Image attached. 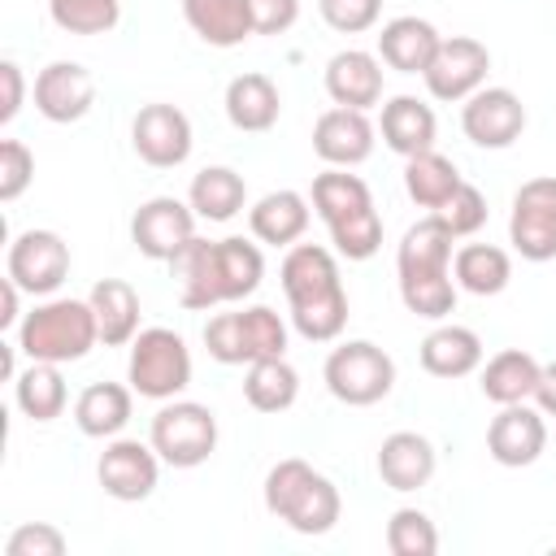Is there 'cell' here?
<instances>
[{
  "mask_svg": "<svg viewBox=\"0 0 556 556\" xmlns=\"http://www.w3.org/2000/svg\"><path fill=\"white\" fill-rule=\"evenodd\" d=\"M169 265L178 278V304L191 313L239 304L265 278V252H261V243H252L243 235H226L213 243L195 235Z\"/></svg>",
  "mask_w": 556,
  "mask_h": 556,
  "instance_id": "cell-1",
  "label": "cell"
},
{
  "mask_svg": "<svg viewBox=\"0 0 556 556\" xmlns=\"http://www.w3.org/2000/svg\"><path fill=\"white\" fill-rule=\"evenodd\" d=\"M278 278H282L295 334H304L308 343H334L348 326V291L339 278V252L321 243H291L278 265Z\"/></svg>",
  "mask_w": 556,
  "mask_h": 556,
  "instance_id": "cell-2",
  "label": "cell"
},
{
  "mask_svg": "<svg viewBox=\"0 0 556 556\" xmlns=\"http://www.w3.org/2000/svg\"><path fill=\"white\" fill-rule=\"evenodd\" d=\"M452 243L456 235L426 213L421 222H413L395 248V278H400V300L413 317L426 321H443L456 308V278H452Z\"/></svg>",
  "mask_w": 556,
  "mask_h": 556,
  "instance_id": "cell-3",
  "label": "cell"
},
{
  "mask_svg": "<svg viewBox=\"0 0 556 556\" xmlns=\"http://www.w3.org/2000/svg\"><path fill=\"white\" fill-rule=\"evenodd\" d=\"M313 213L330 230V243L348 261H369L382 248V213L374 204V191L361 174L326 165L313 178Z\"/></svg>",
  "mask_w": 556,
  "mask_h": 556,
  "instance_id": "cell-4",
  "label": "cell"
},
{
  "mask_svg": "<svg viewBox=\"0 0 556 556\" xmlns=\"http://www.w3.org/2000/svg\"><path fill=\"white\" fill-rule=\"evenodd\" d=\"M100 343V326L91 313V300L74 295H48L17 321V352L26 361H52L74 365Z\"/></svg>",
  "mask_w": 556,
  "mask_h": 556,
  "instance_id": "cell-5",
  "label": "cell"
},
{
  "mask_svg": "<svg viewBox=\"0 0 556 556\" xmlns=\"http://www.w3.org/2000/svg\"><path fill=\"white\" fill-rule=\"evenodd\" d=\"M265 508L295 534H330L343 513V500L321 469L300 456H287L265 473Z\"/></svg>",
  "mask_w": 556,
  "mask_h": 556,
  "instance_id": "cell-6",
  "label": "cell"
},
{
  "mask_svg": "<svg viewBox=\"0 0 556 556\" xmlns=\"http://www.w3.org/2000/svg\"><path fill=\"white\" fill-rule=\"evenodd\" d=\"M287 339H291V330L269 304L217 313L204 326V348L217 365H252V361L287 356Z\"/></svg>",
  "mask_w": 556,
  "mask_h": 556,
  "instance_id": "cell-7",
  "label": "cell"
},
{
  "mask_svg": "<svg viewBox=\"0 0 556 556\" xmlns=\"http://www.w3.org/2000/svg\"><path fill=\"white\" fill-rule=\"evenodd\" d=\"M126 382L135 387V395L143 400H178L191 387V348L178 330L169 326H148L130 339V356H126Z\"/></svg>",
  "mask_w": 556,
  "mask_h": 556,
  "instance_id": "cell-8",
  "label": "cell"
},
{
  "mask_svg": "<svg viewBox=\"0 0 556 556\" xmlns=\"http://www.w3.org/2000/svg\"><path fill=\"white\" fill-rule=\"evenodd\" d=\"M321 378H326V391L339 404L369 408V404H378V400L391 395V387H395V361H391V352H382L369 339H348V343L330 348V356L321 365Z\"/></svg>",
  "mask_w": 556,
  "mask_h": 556,
  "instance_id": "cell-9",
  "label": "cell"
},
{
  "mask_svg": "<svg viewBox=\"0 0 556 556\" xmlns=\"http://www.w3.org/2000/svg\"><path fill=\"white\" fill-rule=\"evenodd\" d=\"M148 443L174 469H195L217 452V417L195 400H165L148 426Z\"/></svg>",
  "mask_w": 556,
  "mask_h": 556,
  "instance_id": "cell-10",
  "label": "cell"
},
{
  "mask_svg": "<svg viewBox=\"0 0 556 556\" xmlns=\"http://www.w3.org/2000/svg\"><path fill=\"white\" fill-rule=\"evenodd\" d=\"M508 243L521 261H556V174H539L517 187L508 213Z\"/></svg>",
  "mask_w": 556,
  "mask_h": 556,
  "instance_id": "cell-11",
  "label": "cell"
},
{
  "mask_svg": "<svg viewBox=\"0 0 556 556\" xmlns=\"http://www.w3.org/2000/svg\"><path fill=\"white\" fill-rule=\"evenodd\" d=\"M4 274L35 300H48L70 278V243L56 230H22L9 243Z\"/></svg>",
  "mask_w": 556,
  "mask_h": 556,
  "instance_id": "cell-12",
  "label": "cell"
},
{
  "mask_svg": "<svg viewBox=\"0 0 556 556\" xmlns=\"http://www.w3.org/2000/svg\"><path fill=\"white\" fill-rule=\"evenodd\" d=\"M486 74H491V52L482 39L473 35H443L430 70L421 74L426 91L443 104H465L478 87H486Z\"/></svg>",
  "mask_w": 556,
  "mask_h": 556,
  "instance_id": "cell-13",
  "label": "cell"
},
{
  "mask_svg": "<svg viewBox=\"0 0 556 556\" xmlns=\"http://www.w3.org/2000/svg\"><path fill=\"white\" fill-rule=\"evenodd\" d=\"M161 456L152 443H139V439H104V452L96 460V482L104 486V495L122 500V504H139L156 491L161 482Z\"/></svg>",
  "mask_w": 556,
  "mask_h": 556,
  "instance_id": "cell-14",
  "label": "cell"
},
{
  "mask_svg": "<svg viewBox=\"0 0 556 556\" xmlns=\"http://www.w3.org/2000/svg\"><path fill=\"white\" fill-rule=\"evenodd\" d=\"M191 117L178 104H143L130 122V148L152 169H178L191 156Z\"/></svg>",
  "mask_w": 556,
  "mask_h": 556,
  "instance_id": "cell-15",
  "label": "cell"
},
{
  "mask_svg": "<svg viewBox=\"0 0 556 556\" xmlns=\"http://www.w3.org/2000/svg\"><path fill=\"white\" fill-rule=\"evenodd\" d=\"M195 239V208L178 195H152L130 217V243L148 261H174Z\"/></svg>",
  "mask_w": 556,
  "mask_h": 556,
  "instance_id": "cell-16",
  "label": "cell"
},
{
  "mask_svg": "<svg viewBox=\"0 0 556 556\" xmlns=\"http://www.w3.org/2000/svg\"><path fill=\"white\" fill-rule=\"evenodd\" d=\"M460 130L478 148H513L526 130V104L508 87H478L460 104Z\"/></svg>",
  "mask_w": 556,
  "mask_h": 556,
  "instance_id": "cell-17",
  "label": "cell"
},
{
  "mask_svg": "<svg viewBox=\"0 0 556 556\" xmlns=\"http://www.w3.org/2000/svg\"><path fill=\"white\" fill-rule=\"evenodd\" d=\"M35 109L43 122L52 126H70V122H83L96 104V78L87 65L78 61H48L39 74H35Z\"/></svg>",
  "mask_w": 556,
  "mask_h": 556,
  "instance_id": "cell-18",
  "label": "cell"
},
{
  "mask_svg": "<svg viewBox=\"0 0 556 556\" xmlns=\"http://www.w3.org/2000/svg\"><path fill=\"white\" fill-rule=\"evenodd\" d=\"M547 447V421H543V408L521 400V404H504L491 426H486V452L495 465L504 469H526L543 456Z\"/></svg>",
  "mask_w": 556,
  "mask_h": 556,
  "instance_id": "cell-19",
  "label": "cell"
},
{
  "mask_svg": "<svg viewBox=\"0 0 556 556\" xmlns=\"http://www.w3.org/2000/svg\"><path fill=\"white\" fill-rule=\"evenodd\" d=\"M374 143H378V126L369 122L365 109L334 104L313 122V152L321 156V165H334V169L365 165L374 156Z\"/></svg>",
  "mask_w": 556,
  "mask_h": 556,
  "instance_id": "cell-20",
  "label": "cell"
},
{
  "mask_svg": "<svg viewBox=\"0 0 556 556\" xmlns=\"http://www.w3.org/2000/svg\"><path fill=\"white\" fill-rule=\"evenodd\" d=\"M326 96L343 109H374L382 104V61L378 52H365V48H343L326 61Z\"/></svg>",
  "mask_w": 556,
  "mask_h": 556,
  "instance_id": "cell-21",
  "label": "cell"
},
{
  "mask_svg": "<svg viewBox=\"0 0 556 556\" xmlns=\"http://www.w3.org/2000/svg\"><path fill=\"white\" fill-rule=\"evenodd\" d=\"M443 35L434 30V22L417 17V13H404V17H391L382 22L378 30V61L395 74H426L434 52H439Z\"/></svg>",
  "mask_w": 556,
  "mask_h": 556,
  "instance_id": "cell-22",
  "label": "cell"
},
{
  "mask_svg": "<svg viewBox=\"0 0 556 556\" xmlns=\"http://www.w3.org/2000/svg\"><path fill=\"white\" fill-rule=\"evenodd\" d=\"M313 200L291 191V187H278V191H265L252 208H248V230L256 243L265 248H291L304 239L308 222H313Z\"/></svg>",
  "mask_w": 556,
  "mask_h": 556,
  "instance_id": "cell-23",
  "label": "cell"
},
{
  "mask_svg": "<svg viewBox=\"0 0 556 556\" xmlns=\"http://www.w3.org/2000/svg\"><path fill=\"white\" fill-rule=\"evenodd\" d=\"M378 135H382V143H387L395 156L408 161V156L434 148L439 117H434V109H430L426 100H417V96H391V100H382Z\"/></svg>",
  "mask_w": 556,
  "mask_h": 556,
  "instance_id": "cell-24",
  "label": "cell"
},
{
  "mask_svg": "<svg viewBox=\"0 0 556 556\" xmlns=\"http://www.w3.org/2000/svg\"><path fill=\"white\" fill-rule=\"evenodd\" d=\"M226 122L235 126V130H243V135H265V130H274V122H278V113H282V96H278V83L269 78V74H256V70H248V74H235L230 83H226Z\"/></svg>",
  "mask_w": 556,
  "mask_h": 556,
  "instance_id": "cell-25",
  "label": "cell"
},
{
  "mask_svg": "<svg viewBox=\"0 0 556 556\" xmlns=\"http://www.w3.org/2000/svg\"><path fill=\"white\" fill-rule=\"evenodd\" d=\"M434 465H439V452L417 430H395L378 447V478L391 491H417V486H426L434 478Z\"/></svg>",
  "mask_w": 556,
  "mask_h": 556,
  "instance_id": "cell-26",
  "label": "cell"
},
{
  "mask_svg": "<svg viewBox=\"0 0 556 556\" xmlns=\"http://www.w3.org/2000/svg\"><path fill=\"white\" fill-rule=\"evenodd\" d=\"M417 356H421V369H426L430 378H469L473 369H482V339H478V330H469V326L439 321V326L421 339Z\"/></svg>",
  "mask_w": 556,
  "mask_h": 556,
  "instance_id": "cell-27",
  "label": "cell"
},
{
  "mask_svg": "<svg viewBox=\"0 0 556 556\" xmlns=\"http://www.w3.org/2000/svg\"><path fill=\"white\" fill-rule=\"evenodd\" d=\"M135 413V387L122 382H91L74 400V426L87 439H117Z\"/></svg>",
  "mask_w": 556,
  "mask_h": 556,
  "instance_id": "cell-28",
  "label": "cell"
},
{
  "mask_svg": "<svg viewBox=\"0 0 556 556\" xmlns=\"http://www.w3.org/2000/svg\"><path fill=\"white\" fill-rule=\"evenodd\" d=\"M91 313L100 326V343L104 348H130V339L139 334V291L126 278H100L91 291Z\"/></svg>",
  "mask_w": 556,
  "mask_h": 556,
  "instance_id": "cell-29",
  "label": "cell"
},
{
  "mask_svg": "<svg viewBox=\"0 0 556 556\" xmlns=\"http://www.w3.org/2000/svg\"><path fill=\"white\" fill-rule=\"evenodd\" d=\"M539 361L521 348H504L495 352L482 369H478V387L491 404H521V400H534V387H539Z\"/></svg>",
  "mask_w": 556,
  "mask_h": 556,
  "instance_id": "cell-30",
  "label": "cell"
},
{
  "mask_svg": "<svg viewBox=\"0 0 556 556\" xmlns=\"http://www.w3.org/2000/svg\"><path fill=\"white\" fill-rule=\"evenodd\" d=\"M187 204H191L195 217H204V222H230V217H239L243 204H248V182H243V174L230 169V165H204V169L191 178V187H187Z\"/></svg>",
  "mask_w": 556,
  "mask_h": 556,
  "instance_id": "cell-31",
  "label": "cell"
},
{
  "mask_svg": "<svg viewBox=\"0 0 556 556\" xmlns=\"http://www.w3.org/2000/svg\"><path fill=\"white\" fill-rule=\"evenodd\" d=\"M182 22L208 48H239L252 35L248 0H182Z\"/></svg>",
  "mask_w": 556,
  "mask_h": 556,
  "instance_id": "cell-32",
  "label": "cell"
},
{
  "mask_svg": "<svg viewBox=\"0 0 556 556\" xmlns=\"http://www.w3.org/2000/svg\"><path fill=\"white\" fill-rule=\"evenodd\" d=\"M452 278L469 295H500L513 282V256L495 243H465L452 256Z\"/></svg>",
  "mask_w": 556,
  "mask_h": 556,
  "instance_id": "cell-33",
  "label": "cell"
},
{
  "mask_svg": "<svg viewBox=\"0 0 556 556\" xmlns=\"http://www.w3.org/2000/svg\"><path fill=\"white\" fill-rule=\"evenodd\" d=\"M13 400H17V408H22L30 421H56V417L65 413V404H70L61 365H52V361H30L26 369H17V378H13Z\"/></svg>",
  "mask_w": 556,
  "mask_h": 556,
  "instance_id": "cell-34",
  "label": "cell"
},
{
  "mask_svg": "<svg viewBox=\"0 0 556 556\" xmlns=\"http://www.w3.org/2000/svg\"><path fill=\"white\" fill-rule=\"evenodd\" d=\"M243 400L256 413H287L300 400V374L287 356H269V361H252L243 374Z\"/></svg>",
  "mask_w": 556,
  "mask_h": 556,
  "instance_id": "cell-35",
  "label": "cell"
},
{
  "mask_svg": "<svg viewBox=\"0 0 556 556\" xmlns=\"http://www.w3.org/2000/svg\"><path fill=\"white\" fill-rule=\"evenodd\" d=\"M460 182H465V178H460L456 161L443 156V152H434V148L404 161V191H408L413 204H421V208H430V213H434Z\"/></svg>",
  "mask_w": 556,
  "mask_h": 556,
  "instance_id": "cell-36",
  "label": "cell"
},
{
  "mask_svg": "<svg viewBox=\"0 0 556 556\" xmlns=\"http://www.w3.org/2000/svg\"><path fill=\"white\" fill-rule=\"evenodd\" d=\"M48 17L65 35H104L122 22V0H48Z\"/></svg>",
  "mask_w": 556,
  "mask_h": 556,
  "instance_id": "cell-37",
  "label": "cell"
},
{
  "mask_svg": "<svg viewBox=\"0 0 556 556\" xmlns=\"http://www.w3.org/2000/svg\"><path fill=\"white\" fill-rule=\"evenodd\" d=\"M387 552L391 556H434L439 530L421 508H395L387 521Z\"/></svg>",
  "mask_w": 556,
  "mask_h": 556,
  "instance_id": "cell-38",
  "label": "cell"
},
{
  "mask_svg": "<svg viewBox=\"0 0 556 556\" xmlns=\"http://www.w3.org/2000/svg\"><path fill=\"white\" fill-rule=\"evenodd\" d=\"M486 195L473 187V182H460L439 208H434V217L456 235V239H469V235H478L482 226H486Z\"/></svg>",
  "mask_w": 556,
  "mask_h": 556,
  "instance_id": "cell-39",
  "label": "cell"
},
{
  "mask_svg": "<svg viewBox=\"0 0 556 556\" xmlns=\"http://www.w3.org/2000/svg\"><path fill=\"white\" fill-rule=\"evenodd\" d=\"M317 13L339 35H365L382 17V0H317Z\"/></svg>",
  "mask_w": 556,
  "mask_h": 556,
  "instance_id": "cell-40",
  "label": "cell"
},
{
  "mask_svg": "<svg viewBox=\"0 0 556 556\" xmlns=\"http://www.w3.org/2000/svg\"><path fill=\"white\" fill-rule=\"evenodd\" d=\"M35 178V152L22 139H0V204H13Z\"/></svg>",
  "mask_w": 556,
  "mask_h": 556,
  "instance_id": "cell-41",
  "label": "cell"
},
{
  "mask_svg": "<svg viewBox=\"0 0 556 556\" xmlns=\"http://www.w3.org/2000/svg\"><path fill=\"white\" fill-rule=\"evenodd\" d=\"M65 534L52 521H22L4 539V556H65Z\"/></svg>",
  "mask_w": 556,
  "mask_h": 556,
  "instance_id": "cell-42",
  "label": "cell"
},
{
  "mask_svg": "<svg viewBox=\"0 0 556 556\" xmlns=\"http://www.w3.org/2000/svg\"><path fill=\"white\" fill-rule=\"evenodd\" d=\"M252 35H287L300 22V0H248Z\"/></svg>",
  "mask_w": 556,
  "mask_h": 556,
  "instance_id": "cell-43",
  "label": "cell"
},
{
  "mask_svg": "<svg viewBox=\"0 0 556 556\" xmlns=\"http://www.w3.org/2000/svg\"><path fill=\"white\" fill-rule=\"evenodd\" d=\"M26 104V74L17 61H0V126H9Z\"/></svg>",
  "mask_w": 556,
  "mask_h": 556,
  "instance_id": "cell-44",
  "label": "cell"
},
{
  "mask_svg": "<svg viewBox=\"0 0 556 556\" xmlns=\"http://www.w3.org/2000/svg\"><path fill=\"white\" fill-rule=\"evenodd\" d=\"M534 404L543 408V417H556V361L539 369V387H534Z\"/></svg>",
  "mask_w": 556,
  "mask_h": 556,
  "instance_id": "cell-45",
  "label": "cell"
},
{
  "mask_svg": "<svg viewBox=\"0 0 556 556\" xmlns=\"http://www.w3.org/2000/svg\"><path fill=\"white\" fill-rule=\"evenodd\" d=\"M0 291H4V313H0V326H4V330H13V326L22 321V313H17V300H22L26 291H22V287H17L9 274H4V282H0Z\"/></svg>",
  "mask_w": 556,
  "mask_h": 556,
  "instance_id": "cell-46",
  "label": "cell"
}]
</instances>
